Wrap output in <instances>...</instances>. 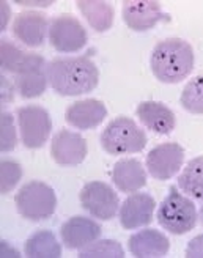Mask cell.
<instances>
[{
    "instance_id": "20",
    "label": "cell",
    "mask_w": 203,
    "mask_h": 258,
    "mask_svg": "<svg viewBox=\"0 0 203 258\" xmlns=\"http://www.w3.org/2000/svg\"><path fill=\"white\" fill-rule=\"evenodd\" d=\"M78 7L95 32H107L113 24V8L101 0H79Z\"/></svg>"
},
{
    "instance_id": "8",
    "label": "cell",
    "mask_w": 203,
    "mask_h": 258,
    "mask_svg": "<svg viewBox=\"0 0 203 258\" xmlns=\"http://www.w3.org/2000/svg\"><path fill=\"white\" fill-rule=\"evenodd\" d=\"M79 199L82 208L101 221H110L115 217L120 206L118 194L103 181L87 183L81 190Z\"/></svg>"
},
{
    "instance_id": "21",
    "label": "cell",
    "mask_w": 203,
    "mask_h": 258,
    "mask_svg": "<svg viewBox=\"0 0 203 258\" xmlns=\"http://www.w3.org/2000/svg\"><path fill=\"white\" fill-rule=\"evenodd\" d=\"M24 252L30 258H58L61 256V246L52 231L38 230L25 241Z\"/></svg>"
},
{
    "instance_id": "25",
    "label": "cell",
    "mask_w": 203,
    "mask_h": 258,
    "mask_svg": "<svg viewBox=\"0 0 203 258\" xmlns=\"http://www.w3.org/2000/svg\"><path fill=\"white\" fill-rule=\"evenodd\" d=\"M0 52H2L0 54V58H2V68L13 74L18 73V70L21 68V64L25 60V55H27V52H24L22 49L15 46L10 40H2Z\"/></svg>"
},
{
    "instance_id": "4",
    "label": "cell",
    "mask_w": 203,
    "mask_h": 258,
    "mask_svg": "<svg viewBox=\"0 0 203 258\" xmlns=\"http://www.w3.org/2000/svg\"><path fill=\"white\" fill-rule=\"evenodd\" d=\"M158 222L172 235H184L197 224V210L191 199L184 197L175 186L158 208Z\"/></svg>"
},
{
    "instance_id": "30",
    "label": "cell",
    "mask_w": 203,
    "mask_h": 258,
    "mask_svg": "<svg viewBox=\"0 0 203 258\" xmlns=\"http://www.w3.org/2000/svg\"><path fill=\"white\" fill-rule=\"evenodd\" d=\"M200 221L203 224V205H201V208H200Z\"/></svg>"
},
{
    "instance_id": "3",
    "label": "cell",
    "mask_w": 203,
    "mask_h": 258,
    "mask_svg": "<svg viewBox=\"0 0 203 258\" xmlns=\"http://www.w3.org/2000/svg\"><path fill=\"white\" fill-rule=\"evenodd\" d=\"M147 142L144 129L128 117L113 118L101 134V145L109 154H134L142 151Z\"/></svg>"
},
{
    "instance_id": "13",
    "label": "cell",
    "mask_w": 203,
    "mask_h": 258,
    "mask_svg": "<svg viewBox=\"0 0 203 258\" xmlns=\"http://www.w3.org/2000/svg\"><path fill=\"white\" fill-rule=\"evenodd\" d=\"M156 202L145 192H134L120 208V224L126 230H136L153 222Z\"/></svg>"
},
{
    "instance_id": "26",
    "label": "cell",
    "mask_w": 203,
    "mask_h": 258,
    "mask_svg": "<svg viewBox=\"0 0 203 258\" xmlns=\"http://www.w3.org/2000/svg\"><path fill=\"white\" fill-rule=\"evenodd\" d=\"M22 178V167L13 159H4L0 162V192L8 194L15 189Z\"/></svg>"
},
{
    "instance_id": "28",
    "label": "cell",
    "mask_w": 203,
    "mask_h": 258,
    "mask_svg": "<svg viewBox=\"0 0 203 258\" xmlns=\"http://www.w3.org/2000/svg\"><path fill=\"white\" fill-rule=\"evenodd\" d=\"M187 258H203V235H198L189 241L186 247Z\"/></svg>"
},
{
    "instance_id": "22",
    "label": "cell",
    "mask_w": 203,
    "mask_h": 258,
    "mask_svg": "<svg viewBox=\"0 0 203 258\" xmlns=\"http://www.w3.org/2000/svg\"><path fill=\"white\" fill-rule=\"evenodd\" d=\"M178 187L189 197L203 200V156L187 162L178 176Z\"/></svg>"
},
{
    "instance_id": "18",
    "label": "cell",
    "mask_w": 203,
    "mask_h": 258,
    "mask_svg": "<svg viewBox=\"0 0 203 258\" xmlns=\"http://www.w3.org/2000/svg\"><path fill=\"white\" fill-rule=\"evenodd\" d=\"M170 250L169 238L159 230L145 228L129 238V252L136 258H159Z\"/></svg>"
},
{
    "instance_id": "7",
    "label": "cell",
    "mask_w": 203,
    "mask_h": 258,
    "mask_svg": "<svg viewBox=\"0 0 203 258\" xmlns=\"http://www.w3.org/2000/svg\"><path fill=\"white\" fill-rule=\"evenodd\" d=\"M87 30L73 15L57 16L49 27V41L57 52L73 54L87 44Z\"/></svg>"
},
{
    "instance_id": "24",
    "label": "cell",
    "mask_w": 203,
    "mask_h": 258,
    "mask_svg": "<svg viewBox=\"0 0 203 258\" xmlns=\"http://www.w3.org/2000/svg\"><path fill=\"white\" fill-rule=\"evenodd\" d=\"M79 256L81 258H123L124 250L118 241L99 239L84 247Z\"/></svg>"
},
{
    "instance_id": "23",
    "label": "cell",
    "mask_w": 203,
    "mask_h": 258,
    "mask_svg": "<svg viewBox=\"0 0 203 258\" xmlns=\"http://www.w3.org/2000/svg\"><path fill=\"white\" fill-rule=\"evenodd\" d=\"M180 102L184 110L194 115H203V74L192 77L183 88Z\"/></svg>"
},
{
    "instance_id": "17",
    "label": "cell",
    "mask_w": 203,
    "mask_h": 258,
    "mask_svg": "<svg viewBox=\"0 0 203 258\" xmlns=\"http://www.w3.org/2000/svg\"><path fill=\"white\" fill-rule=\"evenodd\" d=\"M66 121L76 129H93L103 123L107 117V109L99 99H81L76 101L66 109Z\"/></svg>"
},
{
    "instance_id": "11",
    "label": "cell",
    "mask_w": 203,
    "mask_h": 258,
    "mask_svg": "<svg viewBox=\"0 0 203 258\" xmlns=\"http://www.w3.org/2000/svg\"><path fill=\"white\" fill-rule=\"evenodd\" d=\"M123 21L134 32H147L161 21H169V15L155 0H126L121 8Z\"/></svg>"
},
{
    "instance_id": "27",
    "label": "cell",
    "mask_w": 203,
    "mask_h": 258,
    "mask_svg": "<svg viewBox=\"0 0 203 258\" xmlns=\"http://www.w3.org/2000/svg\"><path fill=\"white\" fill-rule=\"evenodd\" d=\"M2 139H0V150L4 153L11 151L13 148H16L18 145V137H16V127H15V120L13 115L7 110L2 112Z\"/></svg>"
},
{
    "instance_id": "5",
    "label": "cell",
    "mask_w": 203,
    "mask_h": 258,
    "mask_svg": "<svg viewBox=\"0 0 203 258\" xmlns=\"http://www.w3.org/2000/svg\"><path fill=\"white\" fill-rule=\"evenodd\" d=\"M18 213L33 222L46 221L55 213L57 197L54 189L43 181L25 183L16 196Z\"/></svg>"
},
{
    "instance_id": "29",
    "label": "cell",
    "mask_w": 203,
    "mask_h": 258,
    "mask_svg": "<svg viewBox=\"0 0 203 258\" xmlns=\"http://www.w3.org/2000/svg\"><path fill=\"white\" fill-rule=\"evenodd\" d=\"M2 11H4V19H2V30L7 27V22H8V18H10V8L7 5V2H2Z\"/></svg>"
},
{
    "instance_id": "14",
    "label": "cell",
    "mask_w": 203,
    "mask_h": 258,
    "mask_svg": "<svg viewBox=\"0 0 203 258\" xmlns=\"http://www.w3.org/2000/svg\"><path fill=\"white\" fill-rule=\"evenodd\" d=\"M49 22L46 15L40 11H22L13 21L11 30L18 40L29 47H40L49 32Z\"/></svg>"
},
{
    "instance_id": "12",
    "label": "cell",
    "mask_w": 203,
    "mask_h": 258,
    "mask_svg": "<svg viewBox=\"0 0 203 258\" xmlns=\"http://www.w3.org/2000/svg\"><path fill=\"white\" fill-rule=\"evenodd\" d=\"M87 140L70 129H61L50 142V156L61 167L79 165L87 158Z\"/></svg>"
},
{
    "instance_id": "9",
    "label": "cell",
    "mask_w": 203,
    "mask_h": 258,
    "mask_svg": "<svg viewBox=\"0 0 203 258\" xmlns=\"http://www.w3.org/2000/svg\"><path fill=\"white\" fill-rule=\"evenodd\" d=\"M47 63L35 52H27L24 63L16 73V88L24 99L41 96L47 87Z\"/></svg>"
},
{
    "instance_id": "1",
    "label": "cell",
    "mask_w": 203,
    "mask_h": 258,
    "mask_svg": "<svg viewBox=\"0 0 203 258\" xmlns=\"http://www.w3.org/2000/svg\"><path fill=\"white\" fill-rule=\"evenodd\" d=\"M47 79L61 96H79L98 87L99 70L88 57L55 58L47 63Z\"/></svg>"
},
{
    "instance_id": "6",
    "label": "cell",
    "mask_w": 203,
    "mask_h": 258,
    "mask_svg": "<svg viewBox=\"0 0 203 258\" xmlns=\"http://www.w3.org/2000/svg\"><path fill=\"white\" fill-rule=\"evenodd\" d=\"M18 124L22 144L29 150L41 148L52 131L49 112L44 107L33 104L18 109Z\"/></svg>"
},
{
    "instance_id": "19",
    "label": "cell",
    "mask_w": 203,
    "mask_h": 258,
    "mask_svg": "<svg viewBox=\"0 0 203 258\" xmlns=\"http://www.w3.org/2000/svg\"><path fill=\"white\" fill-rule=\"evenodd\" d=\"M112 181L126 194L141 190L147 184V173L141 161L137 159H121L112 170Z\"/></svg>"
},
{
    "instance_id": "15",
    "label": "cell",
    "mask_w": 203,
    "mask_h": 258,
    "mask_svg": "<svg viewBox=\"0 0 203 258\" xmlns=\"http://www.w3.org/2000/svg\"><path fill=\"white\" fill-rule=\"evenodd\" d=\"M61 241L68 249H84L101 236V227L95 221L84 216H74L61 225Z\"/></svg>"
},
{
    "instance_id": "10",
    "label": "cell",
    "mask_w": 203,
    "mask_h": 258,
    "mask_svg": "<svg viewBox=\"0 0 203 258\" xmlns=\"http://www.w3.org/2000/svg\"><path fill=\"white\" fill-rule=\"evenodd\" d=\"M147 169L150 175L159 181L173 178L184 162V150L175 142L159 144L147 154Z\"/></svg>"
},
{
    "instance_id": "2",
    "label": "cell",
    "mask_w": 203,
    "mask_h": 258,
    "mask_svg": "<svg viewBox=\"0 0 203 258\" xmlns=\"http://www.w3.org/2000/svg\"><path fill=\"white\" fill-rule=\"evenodd\" d=\"M150 67L159 82L178 84L194 70V49L181 38H167L155 46Z\"/></svg>"
},
{
    "instance_id": "16",
    "label": "cell",
    "mask_w": 203,
    "mask_h": 258,
    "mask_svg": "<svg viewBox=\"0 0 203 258\" xmlns=\"http://www.w3.org/2000/svg\"><path fill=\"white\" fill-rule=\"evenodd\" d=\"M136 115L141 123L159 136H169L175 129L176 118L175 113L162 102L158 101H144L137 106Z\"/></svg>"
}]
</instances>
